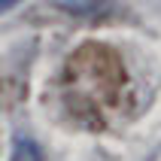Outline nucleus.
Instances as JSON below:
<instances>
[{"label": "nucleus", "instance_id": "f257e3e1", "mask_svg": "<svg viewBox=\"0 0 161 161\" xmlns=\"http://www.w3.org/2000/svg\"><path fill=\"white\" fill-rule=\"evenodd\" d=\"M125 85V64L103 43L79 46L64 64V97L76 119L94 128H100L119 109Z\"/></svg>", "mask_w": 161, "mask_h": 161}]
</instances>
